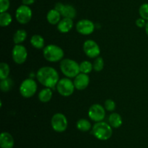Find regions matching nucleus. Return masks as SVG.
I'll use <instances>...</instances> for the list:
<instances>
[{
  "label": "nucleus",
  "instance_id": "obj_1",
  "mask_svg": "<svg viewBox=\"0 0 148 148\" xmlns=\"http://www.w3.org/2000/svg\"><path fill=\"white\" fill-rule=\"evenodd\" d=\"M37 79L40 84L47 88H53L59 82V74L56 70L52 67H42L36 74Z\"/></svg>",
  "mask_w": 148,
  "mask_h": 148
},
{
  "label": "nucleus",
  "instance_id": "obj_2",
  "mask_svg": "<svg viewBox=\"0 0 148 148\" xmlns=\"http://www.w3.org/2000/svg\"><path fill=\"white\" fill-rule=\"evenodd\" d=\"M92 134L99 140H107L112 136V127L106 122L101 121L95 123L92 127Z\"/></svg>",
  "mask_w": 148,
  "mask_h": 148
},
{
  "label": "nucleus",
  "instance_id": "obj_3",
  "mask_svg": "<svg viewBox=\"0 0 148 148\" xmlns=\"http://www.w3.org/2000/svg\"><path fill=\"white\" fill-rule=\"evenodd\" d=\"M60 69L68 78H75L80 73L79 65L71 59H64L60 62Z\"/></svg>",
  "mask_w": 148,
  "mask_h": 148
},
{
  "label": "nucleus",
  "instance_id": "obj_4",
  "mask_svg": "<svg viewBox=\"0 0 148 148\" xmlns=\"http://www.w3.org/2000/svg\"><path fill=\"white\" fill-rule=\"evenodd\" d=\"M43 57L49 62H55L61 60L64 57L63 49L55 44H49L43 49Z\"/></svg>",
  "mask_w": 148,
  "mask_h": 148
},
{
  "label": "nucleus",
  "instance_id": "obj_5",
  "mask_svg": "<svg viewBox=\"0 0 148 148\" xmlns=\"http://www.w3.org/2000/svg\"><path fill=\"white\" fill-rule=\"evenodd\" d=\"M37 91V84L34 80L27 78L22 82L20 86V92L25 98H30L36 94Z\"/></svg>",
  "mask_w": 148,
  "mask_h": 148
},
{
  "label": "nucleus",
  "instance_id": "obj_6",
  "mask_svg": "<svg viewBox=\"0 0 148 148\" xmlns=\"http://www.w3.org/2000/svg\"><path fill=\"white\" fill-rule=\"evenodd\" d=\"M75 85L69 78H64L59 80L56 85V89L59 94L64 97H69L73 94L75 91Z\"/></svg>",
  "mask_w": 148,
  "mask_h": 148
},
{
  "label": "nucleus",
  "instance_id": "obj_7",
  "mask_svg": "<svg viewBox=\"0 0 148 148\" xmlns=\"http://www.w3.org/2000/svg\"><path fill=\"white\" fill-rule=\"evenodd\" d=\"M32 15H33V12L29 6L22 4L16 10V20L20 24L24 25L29 23L31 20Z\"/></svg>",
  "mask_w": 148,
  "mask_h": 148
},
{
  "label": "nucleus",
  "instance_id": "obj_8",
  "mask_svg": "<svg viewBox=\"0 0 148 148\" xmlns=\"http://www.w3.org/2000/svg\"><path fill=\"white\" fill-rule=\"evenodd\" d=\"M51 126L56 132H64L68 126V121L66 116L62 113H56L51 118Z\"/></svg>",
  "mask_w": 148,
  "mask_h": 148
},
{
  "label": "nucleus",
  "instance_id": "obj_9",
  "mask_svg": "<svg viewBox=\"0 0 148 148\" xmlns=\"http://www.w3.org/2000/svg\"><path fill=\"white\" fill-rule=\"evenodd\" d=\"M12 56L14 62L18 65L23 64L27 57V52L23 45L16 44L12 51Z\"/></svg>",
  "mask_w": 148,
  "mask_h": 148
},
{
  "label": "nucleus",
  "instance_id": "obj_10",
  "mask_svg": "<svg viewBox=\"0 0 148 148\" xmlns=\"http://www.w3.org/2000/svg\"><path fill=\"white\" fill-rule=\"evenodd\" d=\"M106 111L104 107L99 104H94L90 106L88 110V116L93 121L101 122L104 119Z\"/></svg>",
  "mask_w": 148,
  "mask_h": 148
},
{
  "label": "nucleus",
  "instance_id": "obj_11",
  "mask_svg": "<svg viewBox=\"0 0 148 148\" xmlns=\"http://www.w3.org/2000/svg\"><path fill=\"white\" fill-rule=\"evenodd\" d=\"M83 50L85 55L90 58L98 57L101 53L98 44L92 40L85 41L83 44Z\"/></svg>",
  "mask_w": 148,
  "mask_h": 148
},
{
  "label": "nucleus",
  "instance_id": "obj_12",
  "mask_svg": "<svg viewBox=\"0 0 148 148\" xmlns=\"http://www.w3.org/2000/svg\"><path fill=\"white\" fill-rule=\"evenodd\" d=\"M54 9L60 12L61 15L66 18L74 19L76 17V10L73 6L70 4H64L61 2H58L55 5Z\"/></svg>",
  "mask_w": 148,
  "mask_h": 148
},
{
  "label": "nucleus",
  "instance_id": "obj_13",
  "mask_svg": "<svg viewBox=\"0 0 148 148\" xmlns=\"http://www.w3.org/2000/svg\"><path fill=\"white\" fill-rule=\"evenodd\" d=\"M76 29L79 33L82 35H90L95 30V25L91 20L83 19L77 22Z\"/></svg>",
  "mask_w": 148,
  "mask_h": 148
},
{
  "label": "nucleus",
  "instance_id": "obj_14",
  "mask_svg": "<svg viewBox=\"0 0 148 148\" xmlns=\"http://www.w3.org/2000/svg\"><path fill=\"white\" fill-rule=\"evenodd\" d=\"M75 87L78 90H83L88 86L90 83V78L88 74L79 73L74 80Z\"/></svg>",
  "mask_w": 148,
  "mask_h": 148
},
{
  "label": "nucleus",
  "instance_id": "obj_15",
  "mask_svg": "<svg viewBox=\"0 0 148 148\" xmlns=\"http://www.w3.org/2000/svg\"><path fill=\"white\" fill-rule=\"evenodd\" d=\"M0 146L1 148H12L14 139L8 132H2L0 135Z\"/></svg>",
  "mask_w": 148,
  "mask_h": 148
},
{
  "label": "nucleus",
  "instance_id": "obj_16",
  "mask_svg": "<svg viewBox=\"0 0 148 148\" xmlns=\"http://www.w3.org/2000/svg\"><path fill=\"white\" fill-rule=\"evenodd\" d=\"M74 23L72 19L64 17L57 24V29L59 32L63 33H68L73 28Z\"/></svg>",
  "mask_w": 148,
  "mask_h": 148
},
{
  "label": "nucleus",
  "instance_id": "obj_17",
  "mask_svg": "<svg viewBox=\"0 0 148 148\" xmlns=\"http://www.w3.org/2000/svg\"><path fill=\"white\" fill-rule=\"evenodd\" d=\"M61 16L62 15L59 11H57L56 9H52L48 12L46 19L50 24L56 25L60 22Z\"/></svg>",
  "mask_w": 148,
  "mask_h": 148
},
{
  "label": "nucleus",
  "instance_id": "obj_18",
  "mask_svg": "<svg viewBox=\"0 0 148 148\" xmlns=\"http://www.w3.org/2000/svg\"><path fill=\"white\" fill-rule=\"evenodd\" d=\"M108 123L113 128H119L122 125V118L119 113H114L110 115L108 118Z\"/></svg>",
  "mask_w": 148,
  "mask_h": 148
},
{
  "label": "nucleus",
  "instance_id": "obj_19",
  "mask_svg": "<svg viewBox=\"0 0 148 148\" xmlns=\"http://www.w3.org/2000/svg\"><path fill=\"white\" fill-rule=\"evenodd\" d=\"M53 93L51 90V88H45L42 89L38 94V99L40 102L43 103L48 102L50 101L52 98Z\"/></svg>",
  "mask_w": 148,
  "mask_h": 148
},
{
  "label": "nucleus",
  "instance_id": "obj_20",
  "mask_svg": "<svg viewBox=\"0 0 148 148\" xmlns=\"http://www.w3.org/2000/svg\"><path fill=\"white\" fill-rule=\"evenodd\" d=\"M30 44L36 49H42L44 46L45 41L40 35L36 34L33 35L30 39Z\"/></svg>",
  "mask_w": 148,
  "mask_h": 148
},
{
  "label": "nucleus",
  "instance_id": "obj_21",
  "mask_svg": "<svg viewBox=\"0 0 148 148\" xmlns=\"http://www.w3.org/2000/svg\"><path fill=\"white\" fill-rule=\"evenodd\" d=\"M27 38V32L23 29H20L15 32L13 36V41L15 44H20Z\"/></svg>",
  "mask_w": 148,
  "mask_h": 148
},
{
  "label": "nucleus",
  "instance_id": "obj_22",
  "mask_svg": "<svg viewBox=\"0 0 148 148\" xmlns=\"http://www.w3.org/2000/svg\"><path fill=\"white\" fill-rule=\"evenodd\" d=\"M76 126L78 130L81 131H88L92 127L90 122L85 118H81L78 120Z\"/></svg>",
  "mask_w": 148,
  "mask_h": 148
},
{
  "label": "nucleus",
  "instance_id": "obj_23",
  "mask_svg": "<svg viewBox=\"0 0 148 148\" xmlns=\"http://www.w3.org/2000/svg\"><path fill=\"white\" fill-rule=\"evenodd\" d=\"M12 17L10 13L5 12L0 14V26L1 27L8 26L12 23Z\"/></svg>",
  "mask_w": 148,
  "mask_h": 148
},
{
  "label": "nucleus",
  "instance_id": "obj_24",
  "mask_svg": "<svg viewBox=\"0 0 148 148\" xmlns=\"http://www.w3.org/2000/svg\"><path fill=\"white\" fill-rule=\"evenodd\" d=\"M14 85V82L10 78H7L5 79L1 80L0 82V89L3 92H7L12 88Z\"/></svg>",
  "mask_w": 148,
  "mask_h": 148
},
{
  "label": "nucleus",
  "instance_id": "obj_25",
  "mask_svg": "<svg viewBox=\"0 0 148 148\" xmlns=\"http://www.w3.org/2000/svg\"><path fill=\"white\" fill-rule=\"evenodd\" d=\"M79 69H80V73L88 74L93 69V65L89 61L85 60L79 64Z\"/></svg>",
  "mask_w": 148,
  "mask_h": 148
},
{
  "label": "nucleus",
  "instance_id": "obj_26",
  "mask_svg": "<svg viewBox=\"0 0 148 148\" xmlns=\"http://www.w3.org/2000/svg\"><path fill=\"white\" fill-rule=\"evenodd\" d=\"M10 72V69L8 64H7L6 62H1L0 64V79L3 80L8 78Z\"/></svg>",
  "mask_w": 148,
  "mask_h": 148
},
{
  "label": "nucleus",
  "instance_id": "obj_27",
  "mask_svg": "<svg viewBox=\"0 0 148 148\" xmlns=\"http://www.w3.org/2000/svg\"><path fill=\"white\" fill-rule=\"evenodd\" d=\"M104 67V60L101 57H98L96 59H95L93 63V69L95 71H101L103 69Z\"/></svg>",
  "mask_w": 148,
  "mask_h": 148
},
{
  "label": "nucleus",
  "instance_id": "obj_28",
  "mask_svg": "<svg viewBox=\"0 0 148 148\" xmlns=\"http://www.w3.org/2000/svg\"><path fill=\"white\" fill-rule=\"evenodd\" d=\"M139 14L142 18L148 20V3H145L140 6L139 9Z\"/></svg>",
  "mask_w": 148,
  "mask_h": 148
},
{
  "label": "nucleus",
  "instance_id": "obj_29",
  "mask_svg": "<svg viewBox=\"0 0 148 148\" xmlns=\"http://www.w3.org/2000/svg\"><path fill=\"white\" fill-rule=\"evenodd\" d=\"M10 7V0H0V12H5Z\"/></svg>",
  "mask_w": 148,
  "mask_h": 148
},
{
  "label": "nucleus",
  "instance_id": "obj_30",
  "mask_svg": "<svg viewBox=\"0 0 148 148\" xmlns=\"http://www.w3.org/2000/svg\"><path fill=\"white\" fill-rule=\"evenodd\" d=\"M116 107V103L114 100L108 99L106 100L105 102V108L108 111H114L115 110Z\"/></svg>",
  "mask_w": 148,
  "mask_h": 148
},
{
  "label": "nucleus",
  "instance_id": "obj_31",
  "mask_svg": "<svg viewBox=\"0 0 148 148\" xmlns=\"http://www.w3.org/2000/svg\"><path fill=\"white\" fill-rule=\"evenodd\" d=\"M146 24H147V23L145 22V20H144V19L142 18V17H140V18L137 19V20H136V25H137V27L139 28L145 27Z\"/></svg>",
  "mask_w": 148,
  "mask_h": 148
},
{
  "label": "nucleus",
  "instance_id": "obj_32",
  "mask_svg": "<svg viewBox=\"0 0 148 148\" xmlns=\"http://www.w3.org/2000/svg\"><path fill=\"white\" fill-rule=\"evenodd\" d=\"M35 1L36 0H22V2H23V4H24V5L30 6L33 4L35 2Z\"/></svg>",
  "mask_w": 148,
  "mask_h": 148
},
{
  "label": "nucleus",
  "instance_id": "obj_33",
  "mask_svg": "<svg viewBox=\"0 0 148 148\" xmlns=\"http://www.w3.org/2000/svg\"><path fill=\"white\" fill-rule=\"evenodd\" d=\"M145 31H146V33H147V36H148V21L147 22V24H146V26H145Z\"/></svg>",
  "mask_w": 148,
  "mask_h": 148
}]
</instances>
